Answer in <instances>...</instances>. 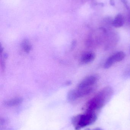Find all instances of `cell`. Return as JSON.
Listing matches in <instances>:
<instances>
[{"label": "cell", "mask_w": 130, "mask_h": 130, "mask_svg": "<svg viewBox=\"0 0 130 130\" xmlns=\"http://www.w3.org/2000/svg\"><path fill=\"white\" fill-rule=\"evenodd\" d=\"M113 93V89L111 86L103 88L87 102L85 111L97 113L110 100Z\"/></svg>", "instance_id": "obj_1"}, {"label": "cell", "mask_w": 130, "mask_h": 130, "mask_svg": "<svg viewBox=\"0 0 130 130\" xmlns=\"http://www.w3.org/2000/svg\"><path fill=\"white\" fill-rule=\"evenodd\" d=\"M97 119V113L85 111L83 113L74 116L71 122L75 130H79L94 123Z\"/></svg>", "instance_id": "obj_2"}, {"label": "cell", "mask_w": 130, "mask_h": 130, "mask_svg": "<svg viewBox=\"0 0 130 130\" xmlns=\"http://www.w3.org/2000/svg\"><path fill=\"white\" fill-rule=\"evenodd\" d=\"M93 88L92 87L82 89H77L69 91L67 95V99L69 101H73L91 94Z\"/></svg>", "instance_id": "obj_3"}, {"label": "cell", "mask_w": 130, "mask_h": 130, "mask_svg": "<svg viewBox=\"0 0 130 130\" xmlns=\"http://www.w3.org/2000/svg\"><path fill=\"white\" fill-rule=\"evenodd\" d=\"M126 57V54L122 51L117 52L111 55L107 59L104 64L105 69H108L115 63L123 61Z\"/></svg>", "instance_id": "obj_4"}, {"label": "cell", "mask_w": 130, "mask_h": 130, "mask_svg": "<svg viewBox=\"0 0 130 130\" xmlns=\"http://www.w3.org/2000/svg\"><path fill=\"white\" fill-rule=\"evenodd\" d=\"M97 80V78L94 76L91 75L87 76L79 84L78 88H85L92 87V86L95 84Z\"/></svg>", "instance_id": "obj_5"}, {"label": "cell", "mask_w": 130, "mask_h": 130, "mask_svg": "<svg viewBox=\"0 0 130 130\" xmlns=\"http://www.w3.org/2000/svg\"><path fill=\"white\" fill-rule=\"evenodd\" d=\"M96 55L93 52H89L84 53L81 58V62L83 64H89L95 59Z\"/></svg>", "instance_id": "obj_6"}, {"label": "cell", "mask_w": 130, "mask_h": 130, "mask_svg": "<svg viewBox=\"0 0 130 130\" xmlns=\"http://www.w3.org/2000/svg\"><path fill=\"white\" fill-rule=\"evenodd\" d=\"M23 101V99L22 98H14L5 102L4 104L7 107H14L20 104Z\"/></svg>", "instance_id": "obj_7"}, {"label": "cell", "mask_w": 130, "mask_h": 130, "mask_svg": "<svg viewBox=\"0 0 130 130\" xmlns=\"http://www.w3.org/2000/svg\"><path fill=\"white\" fill-rule=\"evenodd\" d=\"M123 17L121 14H118L112 22V25L115 27H120L123 25Z\"/></svg>", "instance_id": "obj_8"}, {"label": "cell", "mask_w": 130, "mask_h": 130, "mask_svg": "<svg viewBox=\"0 0 130 130\" xmlns=\"http://www.w3.org/2000/svg\"><path fill=\"white\" fill-rule=\"evenodd\" d=\"M21 46L24 51L26 53H30L32 49V46L27 39H24L23 40L21 43Z\"/></svg>", "instance_id": "obj_9"}, {"label": "cell", "mask_w": 130, "mask_h": 130, "mask_svg": "<svg viewBox=\"0 0 130 130\" xmlns=\"http://www.w3.org/2000/svg\"><path fill=\"white\" fill-rule=\"evenodd\" d=\"M124 76L127 78H130V67L125 71L124 73Z\"/></svg>", "instance_id": "obj_10"}, {"label": "cell", "mask_w": 130, "mask_h": 130, "mask_svg": "<svg viewBox=\"0 0 130 130\" xmlns=\"http://www.w3.org/2000/svg\"><path fill=\"white\" fill-rule=\"evenodd\" d=\"M121 1H122V2L125 5V6H126V8H129V7H128V5H127V0H121Z\"/></svg>", "instance_id": "obj_11"}, {"label": "cell", "mask_w": 130, "mask_h": 130, "mask_svg": "<svg viewBox=\"0 0 130 130\" xmlns=\"http://www.w3.org/2000/svg\"><path fill=\"white\" fill-rule=\"evenodd\" d=\"M110 4L111 5H112V6H114L115 4H114V0H110Z\"/></svg>", "instance_id": "obj_12"}, {"label": "cell", "mask_w": 130, "mask_h": 130, "mask_svg": "<svg viewBox=\"0 0 130 130\" xmlns=\"http://www.w3.org/2000/svg\"><path fill=\"white\" fill-rule=\"evenodd\" d=\"M90 130H102V129H100V128H95V129H93Z\"/></svg>", "instance_id": "obj_13"}, {"label": "cell", "mask_w": 130, "mask_h": 130, "mask_svg": "<svg viewBox=\"0 0 130 130\" xmlns=\"http://www.w3.org/2000/svg\"><path fill=\"white\" fill-rule=\"evenodd\" d=\"M129 52H130V48Z\"/></svg>", "instance_id": "obj_14"}]
</instances>
